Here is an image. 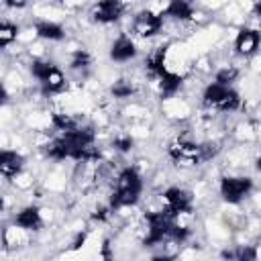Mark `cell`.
<instances>
[{
    "label": "cell",
    "instance_id": "obj_2",
    "mask_svg": "<svg viewBox=\"0 0 261 261\" xmlns=\"http://www.w3.org/2000/svg\"><path fill=\"white\" fill-rule=\"evenodd\" d=\"M145 190V179L143 173L135 167V165H126L122 167L114 181H112V190L108 196V206L110 210H122V208H133L139 204L141 196Z\"/></svg>",
    "mask_w": 261,
    "mask_h": 261
},
{
    "label": "cell",
    "instance_id": "obj_1",
    "mask_svg": "<svg viewBox=\"0 0 261 261\" xmlns=\"http://www.w3.org/2000/svg\"><path fill=\"white\" fill-rule=\"evenodd\" d=\"M43 149L45 155L53 161L71 159L77 163H90L100 159V151L96 147V130L88 124H77L69 130H61Z\"/></svg>",
    "mask_w": 261,
    "mask_h": 261
},
{
    "label": "cell",
    "instance_id": "obj_5",
    "mask_svg": "<svg viewBox=\"0 0 261 261\" xmlns=\"http://www.w3.org/2000/svg\"><path fill=\"white\" fill-rule=\"evenodd\" d=\"M177 222L175 216H171L167 210H151L145 214V237H143V245L145 247H155V245H163L165 241H169L171 228Z\"/></svg>",
    "mask_w": 261,
    "mask_h": 261
},
{
    "label": "cell",
    "instance_id": "obj_6",
    "mask_svg": "<svg viewBox=\"0 0 261 261\" xmlns=\"http://www.w3.org/2000/svg\"><path fill=\"white\" fill-rule=\"evenodd\" d=\"M255 184L249 175H224L218 184V194L226 204H241L251 192Z\"/></svg>",
    "mask_w": 261,
    "mask_h": 261
},
{
    "label": "cell",
    "instance_id": "obj_24",
    "mask_svg": "<svg viewBox=\"0 0 261 261\" xmlns=\"http://www.w3.org/2000/svg\"><path fill=\"white\" fill-rule=\"evenodd\" d=\"M8 98H10V96H8V90H6V86L0 82V106H4V104L8 102Z\"/></svg>",
    "mask_w": 261,
    "mask_h": 261
},
{
    "label": "cell",
    "instance_id": "obj_4",
    "mask_svg": "<svg viewBox=\"0 0 261 261\" xmlns=\"http://www.w3.org/2000/svg\"><path fill=\"white\" fill-rule=\"evenodd\" d=\"M202 104L206 108H210V110L234 112V110H239L243 106V100H241V94L234 90V86L210 82L202 90Z\"/></svg>",
    "mask_w": 261,
    "mask_h": 261
},
{
    "label": "cell",
    "instance_id": "obj_11",
    "mask_svg": "<svg viewBox=\"0 0 261 261\" xmlns=\"http://www.w3.org/2000/svg\"><path fill=\"white\" fill-rule=\"evenodd\" d=\"M45 224V218H43V212L39 206L35 204H29V206H22L16 214H14V226L18 230H27V232H37L41 230Z\"/></svg>",
    "mask_w": 261,
    "mask_h": 261
},
{
    "label": "cell",
    "instance_id": "obj_7",
    "mask_svg": "<svg viewBox=\"0 0 261 261\" xmlns=\"http://www.w3.org/2000/svg\"><path fill=\"white\" fill-rule=\"evenodd\" d=\"M161 208L167 210L171 216L179 218L184 214H192L194 210V196L190 190L181 188V186H169L163 190L161 194Z\"/></svg>",
    "mask_w": 261,
    "mask_h": 261
},
{
    "label": "cell",
    "instance_id": "obj_10",
    "mask_svg": "<svg viewBox=\"0 0 261 261\" xmlns=\"http://www.w3.org/2000/svg\"><path fill=\"white\" fill-rule=\"evenodd\" d=\"M139 55V47L135 43V39L126 33H120L112 43H110V49H108V57L110 61L114 63H128L133 61L135 57Z\"/></svg>",
    "mask_w": 261,
    "mask_h": 261
},
{
    "label": "cell",
    "instance_id": "obj_9",
    "mask_svg": "<svg viewBox=\"0 0 261 261\" xmlns=\"http://www.w3.org/2000/svg\"><path fill=\"white\" fill-rule=\"evenodd\" d=\"M124 12H126L124 0H98L90 10V18L98 24H114L124 16Z\"/></svg>",
    "mask_w": 261,
    "mask_h": 261
},
{
    "label": "cell",
    "instance_id": "obj_22",
    "mask_svg": "<svg viewBox=\"0 0 261 261\" xmlns=\"http://www.w3.org/2000/svg\"><path fill=\"white\" fill-rule=\"evenodd\" d=\"M133 145H135V141H133L130 135H118V137L112 141V147H114L116 151H120V153H128V151L133 149Z\"/></svg>",
    "mask_w": 261,
    "mask_h": 261
},
{
    "label": "cell",
    "instance_id": "obj_20",
    "mask_svg": "<svg viewBox=\"0 0 261 261\" xmlns=\"http://www.w3.org/2000/svg\"><path fill=\"white\" fill-rule=\"evenodd\" d=\"M51 122H53V126H55L59 133H61V130H69V128L82 124L75 116H71V114H63V112H53V114H51Z\"/></svg>",
    "mask_w": 261,
    "mask_h": 261
},
{
    "label": "cell",
    "instance_id": "obj_23",
    "mask_svg": "<svg viewBox=\"0 0 261 261\" xmlns=\"http://www.w3.org/2000/svg\"><path fill=\"white\" fill-rule=\"evenodd\" d=\"M2 4L10 10H22L29 6V0H2Z\"/></svg>",
    "mask_w": 261,
    "mask_h": 261
},
{
    "label": "cell",
    "instance_id": "obj_12",
    "mask_svg": "<svg viewBox=\"0 0 261 261\" xmlns=\"http://www.w3.org/2000/svg\"><path fill=\"white\" fill-rule=\"evenodd\" d=\"M259 41H261V37H259V31H257V29L243 27V29L237 33L234 43H232L234 53L247 59V57H251V55L257 53V49H259Z\"/></svg>",
    "mask_w": 261,
    "mask_h": 261
},
{
    "label": "cell",
    "instance_id": "obj_13",
    "mask_svg": "<svg viewBox=\"0 0 261 261\" xmlns=\"http://www.w3.org/2000/svg\"><path fill=\"white\" fill-rule=\"evenodd\" d=\"M159 14L163 18H173V20H179V22H188L196 16V8H194L192 0H167Z\"/></svg>",
    "mask_w": 261,
    "mask_h": 261
},
{
    "label": "cell",
    "instance_id": "obj_21",
    "mask_svg": "<svg viewBox=\"0 0 261 261\" xmlns=\"http://www.w3.org/2000/svg\"><path fill=\"white\" fill-rule=\"evenodd\" d=\"M239 73H241L239 67H234V65H224V67H220V69L214 73V82L232 86V84L239 80Z\"/></svg>",
    "mask_w": 261,
    "mask_h": 261
},
{
    "label": "cell",
    "instance_id": "obj_18",
    "mask_svg": "<svg viewBox=\"0 0 261 261\" xmlns=\"http://www.w3.org/2000/svg\"><path fill=\"white\" fill-rule=\"evenodd\" d=\"M18 37V27L10 20H0V49L10 47Z\"/></svg>",
    "mask_w": 261,
    "mask_h": 261
},
{
    "label": "cell",
    "instance_id": "obj_17",
    "mask_svg": "<svg viewBox=\"0 0 261 261\" xmlns=\"http://www.w3.org/2000/svg\"><path fill=\"white\" fill-rule=\"evenodd\" d=\"M110 94H112L114 98L124 100V98H130L133 94H137V86H135L133 80H124V77H120V80H116V82L110 86Z\"/></svg>",
    "mask_w": 261,
    "mask_h": 261
},
{
    "label": "cell",
    "instance_id": "obj_15",
    "mask_svg": "<svg viewBox=\"0 0 261 261\" xmlns=\"http://www.w3.org/2000/svg\"><path fill=\"white\" fill-rule=\"evenodd\" d=\"M153 80H157V88H159V96L161 98H171L179 92L181 84H184V77L171 69H163L161 73H157Z\"/></svg>",
    "mask_w": 261,
    "mask_h": 261
},
{
    "label": "cell",
    "instance_id": "obj_8",
    "mask_svg": "<svg viewBox=\"0 0 261 261\" xmlns=\"http://www.w3.org/2000/svg\"><path fill=\"white\" fill-rule=\"evenodd\" d=\"M163 16L151 8H143L133 16L130 33L139 39H153L163 31Z\"/></svg>",
    "mask_w": 261,
    "mask_h": 261
},
{
    "label": "cell",
    "instance_id": "obj_26",
    "mask_svg": "<svg viewBox=\"0 0 261 261\" xmlns=\"http://www.w3.org/2000/svg\"><path fill=\"white\" fill-rule=\"evenodd\" d=\"M57 2H67V0H57Z\"/></svg>",
    "mask_w": 261,
    "mask_h": 261
},
{
    "label": "cell",
    "instance_id": "obj_14",
    "mask_svg": "<svg viewBox=\"0 0 261 261\" xmlns=\"http://www.w3.org/2000/svg\"><path fill=\"white\" fill-rule=\"evenodd\" d=\"M24 169V157L14 149H0V175L12 179Z\"/></svg>",
    "mask_w": 261,
    "mask_h": 261
},
{
    "label": "cell",
    "instance_id": "obj_16",
    "mask_svg": "<svg viewBox=\"0 0 261 261\" xmlns=\"http://www.w3.org/2000/svg\"><path fill=\"white\" fill-rule=\"evenodd\" d=\"M35 29V35L43 41H53V43H59L65 39V29L61 22H55V20H49V18H41L33 24Z\"/></svg>",
    "mask_w": 261,
    "mask_h": 261
},
{
    "label": "cell",
    "instance_id": "obj_19",
    "mask_svg": "<svg viewBox=\"0 0 261 261\" xmlns=\"http://www.w3.org/2000/svg\"><path fill=\"white\" fill-rule=\"evenodd\" d=\"M92 65V55L86 51V49H75L71 55H69V69L73 71H84Z\"/></svg>",
    "mask_w": 261,
    "mask_h": 261
},
{
    "label": "cell",
    "instance_id": "obj_25",
    "mask_svg": "<svg viewBox=\"0 0 261 261\" xmlns=\"http://www.w3.org/2000/svg\"><path fill=\"white\" fill-rule=\"evenodd\" d=\"M4 208H6V202H4V198H2V196H0V214H2V212H4Z\"/></svg>",
    "mask_w": 261,
    "mask_h": 261
},
{
    "label": "cell",
    "instance_id": "obj_3",
    "mask_svg": "<svg viewBox=\"0 0 261 261\" xmlns=\"http://www.w3.org/2000/svg\"><path fill=\"white\" fill-rule=\"evenodd\" d=\"M29 71L39 82L43 96H57L67 90V80L63 75L61 67L51 59H45V57L33 59L29 65Z\"/></svg>",
    "mask_w": 261,
    "mask_h": 261
}]
</instances>
